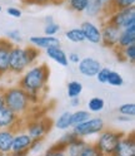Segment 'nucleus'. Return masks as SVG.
<instances>
[{"label":"nucleus","mask_w":135,"mask_h":156,"mask_svg":"<svg viewBox=\"0 0 135 156\" xmlns=\"http://www.w3.org/2000/svg\"><path fill=\"white\" fill-rule=\"evenodd\" d=\"M80 97H74V98H70V107L73 108H78L80 106Z\"/></svg>","instance_id":"c03bdc74"},{"label":"nucleus","mask_w":135,"mask_h":156,"mask_svg":"<svg viewBox=\"0 0 135 156\" xmlns=\"http://www.w3.org/2000/svg\"><path fill=\"white\" fill-rule=\"evenodd\" d=\"M3 96L5 106L20 117H25L31 108L28 93L19 86L6 87L5 90H3Z\"/></svg>","instance_id":"f03ea898"},{"label":"nucleus","mask_w":135,"mask_h":156,"mask_svg":"<svg viewBox=\"0 0 135 156\" xmlns=\"http://www.w3.org/2000/svg\"><path fill=\"white\" fill-rule=\"evenodd\" d=\"M85 145H86L85 139L79 137L76 141H74L69 146H66V156H79Z\"/></svg>","instance_id":"5701e85b"},{"label":"nucleus","mask_w":135,"mask_h":156,"mask_svg":"<svg viewBox=\"0 0 135 156\" xmlns=\"http://www.w3.org/2000/svg\"><path fill=\"white\" fill-rule=\"evenodd\" d=\"M63 2H64V0H63Z\"/></svg>","instance_id":"603ef678"},{"label":"nucleus","mask_w":135,"mask_h":156,"mask_svg":"<svg viewBox=\"0 0 135 156\" xmlns=\"http://www.w3.org/2000/svg\"><path fill=\"white\" fill-rule=\"evenodd\" d=\"M114 156H135V139L133 132L129 135L124 133L115 149Z\"/></svg>","instance_id":"ddd939ff"},{"label":"nucleus","mask_w":135,"mask_h":156,"mask_svg":"<svg viewBox=\"0 0 135 156\" xmlns=\"http://www.w3.org/2000/svg\"><path fill=\"white\" fill-rule=\"evenodd\" d=\"M109 72H110V68H108V67H101L100 69H99V72L96 73L95 78L98 80V82H99V83L105 84V83H107V78H108Z\"/></svg>","instance_id":"4c0bfd02"},{"label":"nucleus","mask_w":135,"mask_h":156,"mask_svg":"<svg viewBox=\"0 0 135 156\" xmlns=\"http://www.w3.org/2000/svg\"><path fill=\"white\" fill-rule=\"evenodd\" d=\"M135 5V0H113L111 9L113 12L117 9H125V8H133Z\"/></svg>","instance_id":"c9c22d12"},{"label":"nucleus","mask_w":135,"mask_h":156,"mask_svg":"<svg viewBox=\"0 0 135 156\" xmlns=\"http://www.w3.org/2000/svg\"><path fill=\"white\" fill-rule=\"evenodd\" d=\"M44 156H66V147L60 142H56L45 151Z\"/></svg>","instance_id":"c85d7f7f"},{"label":"nucleus","mask_w":135,"mask_h":156,"mask_svg":"<svg viewBox=\"0 0 135 156\" xmlns=\"http://www.w3.org/2000/svg\"><path fill=\"white\" fill-rule=\"evenodd\" d=\"M90 117H91V113L86 110H76V111L71 112V127L86 121L88 119H90Z\"/></svg>","instance_id":"bb28decb"},{"label":"nucleus","mask_w":135,"mask_h":156,"mask_svg":"<svg viewBox=\"0 0 135 156\" xmlns=\"http://www.w3.org/2000/svg\"><path fill=\"white\" fill-rule=\"evenodd\" d=\"M0 155H2V152H0Z\"/></svg>","instance_id":"3c124183"},{"label":"nucleus","mask_w":135,"mask_h":156,"mask_svg":"<svg viewBox=\"0 0 135 156\" xmlns=\"http://www.w3.org/2000/svg\"><path fill=\"white\" fill-rule=\"evenodd\" d=\"M64 2L66 3L68 8H69L71 12L83 14L85 12L86 6H88L89 0H64Z\"/></svg>","instance_id":"b1692460"},{"label":"nucleus","mask_w":135,"mask_h":156,"mask_svg":"<svg viewBox=\"0 0 135 156\" xmlns=\"http://www.w3.org/2000/svg\"><path fill=\"white\" fill-rule=\"evenodd\" d=\"M119 115H124L128 117H134L135 116V103L134 102H128L121 105L118 108Z\"/></svg>","instance_id":"72a5a7b5"},{"label":"nucleus","mask_w":135,"mask_h":156,"mask_svg":"<svg viewBox=\"0 0 135 156\" xmlns=\"http://www.w3.org/2000/svg\"><path fill=\"white\" fill-rule=\"evenodd\" d=\"M111 2L113 0H89L84 14L89 18H99L101 15L108 16L113 12Z\"/></svg>","instance_id":"9d476101"},{"label":"nucleus","mask_w":135,"mask_h":156,"mask_svg":"<svg viewBox=\"0 0 135 156\" xmlns=\"http://www.w3.org/2000/svg\"><path fill=\"white\" fill-rule=\"evenodd\" d=\"M26 5H48V4H63V0H21Z\"/></svg>","instance_id":"e433bc0d"},{"label":"nucleus","mask_w":135,"mask_h":156,"mask_svg":"<svg viewBox=\"0 0 135 156\" xmlns=\"http://www.w3.org/2000/svg\"><path fill=\"white\" fill-rule=\"evenodd\" d=\"M78 139H79V137L76 136V133H75L73 130H66V131L64 132V135L59 139V141H58V142H60L61 145H64L65 147H66V146H69L70 144H73L74 141H76Z\"/></svg>","instance_id":"7c9ffc66"},{"label":"nucleus","mask_w":135,"mask_h":156,"mask_svg":"<svg viewBox=\"0 0 135 156\" xmlns=\"http://www.w3.org/2000/svg\"><path fill=\"white\" fill-rule=\"evenodd\" d=\"M123 136H124V132L121 131L104 129L98 135V139H96L94 144L103 156H114L115 149H117V146Z\"/></svg>","instance_id":"7ed1b4c3"},{"label":"nucleus","mask_w":135,"mask_h":156,"mask_svg":"<svg viewBox=\"0 0 135 156\" xmlns=\"http://www.w3.org/2000/svg\"><path fill=\"white\" fill-rule=\"evenodd\" d=\"M31 137L25 131L19 130L15 131L13 145H12V152H20V151H29V147L31 145Z\"/></svg>","instance_id":"dca6fc26"},{"label":"nucleus","mask_w":135,"mask_h":156,"mask_svg":"<svg viewBox=\"0 0 135 156\" xmlns=\"http://www.w3.org/2000/svg\"><path fill=\"white\" fill-rule=\"evenodd\" d=\"M0 156H10V154H2Z\"/></svg>","instance_id":"09e8293b"},{"label":"nucleus","mask_w":135,"mask_h":156,"mask_svg":"<svg viewBox=\"0 0 135 156\" xmlns=\"http://www.w3.org/2000/svg\"><path fill=\"white\" fill-rule=\"evenodd\" d=\"M23 121H24V117L18 116L10 108H8L6 106L0 108V130L18 131V129H20L24 125Z\"/></svg>","instance_id":"6e6552de"},{"label":"nucleus","mask_w":135,"mask_h":156,"mask_svg":"<svg viewBox=\"0 0 135 156\" xmlns=\"http://www.w3.org/2000/svg\"><path fill=\"white\" fill-rule=\"evenodd\" d=\"M100 30H101V43L100 44H103L105 48L114 49L118 44V39H119L121 29L115 27L110 22L105 20L103 22V25L100 27Z\"/></svg>","instance_id":"1a4fd4ad"},{"label":"nucleus","mask_w":135,"mask_h":156,"mask_svg":"<svg viewBox=\"0 0 135 156\" xmlns=\"http://www.w3.org/2000/svg\"><path fill=\"white\" fill-rule=\"evenodd\" d=\"M28 98H29V102H30V105H38L40 102L41 97L40 94H36V93H28Z\"/></svg>","instance_id":"79ce46f5"},{"label":"nucleus","mask_w":135,"mask_h":156,"mask_svg":"<svg viewBox=\"0 0 135 156\" xmlns=\"http://www.w3.org/2000/svg\"><path fill=\"white\" fill-rule=\"evenodd\" d=\"M29 44L38 48V49L46 51L48 48L51 47H59L60 41L56 37H49V35H34L29 38Z\"/></svg>","instance_id":"2eb2a0df"},{"label":"nucleus","mask_w":135,"mask_h":156,"mask_svg":"<svg viewBox=\"0 0 135 156\" xmlns=\"http://www.w3.org/2000/svg\"><path fill=\"white\" fill-rule=\"evenodd\" d=\"M133 120V117H128V116H124V115H118L117 117V121L120 123H128Z\"/></svg>","instance_id":"37998d69"},{"label":"nucleus","mask_w":135,"mask_h":156,"mask_svg":"<svg viewBox=\"0 0 135 156\" xmlns=\"http://www.w3.org/2000/svg\"><path fill=\"white\" fill-rule=\"evenodd\" d=\"M114 51H115V54H117L119 61L129 62L131 64L135 62V44L129 45L127 48H123V49H119V48L115 47Z\"/></svg>","instance_id":"aec40b11"},{"label":"nucleus","mask_w":135,"mask_h":156,"mask_svg":"<svg viewBox=\"0 0 135 156\" xmlns=\"http://www.w3.org/2000/svg\"><path fill=\"white\" fill-rule=\"evenodd\" d=\"M80 29L83 30L85 42H89L90 44H100L101 43V30L100 27L95 23L86 20L83 22L80 25Z\"/></svg>","instance_id":"f8f14e48"},{"label":"nucleus","mask_w":135,"mask_h":156,"mask_svg":"<svg viewBox=\"0 0 135 156\" xmlns=\"http://www.w3.org/2000/svg\"><path fill=\"white\" fill-rule=\"evenodd\" d=\"M30 67L25 54L24 47L14 45L9 54V74L21 76Z\"/></svg>","instance_id":"20e7f679"},{"label":"nucleus","mask_w":135,"mask_h":156,"mask_svg":"<svg viewBox=\"0 0 135 156\" xmlns=\"http://www.w3.org/2000/svg\"><path fill=\"white\" fill-rule=\"evenodd\" d=\"M41 150H43V140H33L30 147H29V152L38 154Z\"/></svg>","instance_id":"58836bf2"},{"label":"nucleus","mask_w":135,"mask_h":156,"mask_svg":"<svg viewBox=\"0 0 135 156\" xmlns=\"http://www.w3.org/2000/svg\"><path fill=\"white\" fill-rule=\"evenodd\" d=\"M10 156H29V151H20V152H10Z\"/></svg>","instance_id":"a18cd8bd"},{"label":"nucleus","mask_w":135,"mask_h":156,"mask_svg":"<svg viewBox=\"0 0 135 156\" xmlns=\"http://www.w3.org/2000/svg\"><path fill=\"white\" fill-rule=\"evenodd\" d=\"M14 130H0V152L10 154L14 139Z\"/></svg>","instance_id":"6ab92c4d"},{"label":"nucleus","mask_w":135,"mask_h":156,"mask_svg":"<svg viewBox=\"0 0 135 156\" xmlns=\"http://www.w3.org/2000/svg\"><path fill=\"white\" fill-rule=\"evenodd\" d=\"M50 77V69L45 63L33 64L20 76L18 86L26 93L40 94L46 91Z\"/></svg>","instance_id":"f257e3e1"},{"label":"nucleus","mask_w":135,"mask_h":156,"mask_svg":"<svg viewBox=\"0 0 135 156\" xmlns=\"http://www.w3.org/2000/svg\"><path fill=\"white\" fill-rule=\"evenodd\" d=\"M105 107V101L101 97H91L88 101V108L90 113H99L104 110Z\"/></svg>","instance_id":"a878e982"},{"label":"nucleus","mask_w":135,"mask_h":156,"mask_svg":"<svg viewBox=\"0 0 135 156\" xmlns=\"http://www.w3.org/2000/svg\"><path fill=\"white\" fill-rule=\"evenodd\" d=\"M133 44H135V25L129 27L127 29H123L120 32L117 48L123 49V48H127V47L133 45Z\"/></svg>","instance_id":"a211bd4d"},{"label":"nucleus","mask_w":135,"mask_h":156,"mask_svg":"<svg viewBox=\"0 0 135 156\" xmlns=\"http://www.w3.org/2000/svg\"><path fill=\"white\" fill-rule=\"evenodd\" d=\"M107 20L118 27L119 29H127L129 27L135 25V9L133 8H125V9H117L111 12L108 16Z\"/></svg>","instance_id":"0eeeda50"},{"label":"nucleus","mask_w":135,"mask_h":156,"mask_svg":"<svg viewBox=\"0 0 135 156\" xmlns=\"http://www.w3.org/2000/svg\"><path fill=\"white\" fill-rule=\"evenodd\" d=\"M13 47L6 38H0V78L9 74V54Z\"/></svg>","instance_id":"4468645a"},{"label":"nucleus","mask_w":135,"mask_h":156,"mask_svg":"<svg viewBox=\"0 0 135 156\" xmlns=\"http://www.w3.org/2000/svg\"><path fill=\"white\" fill-rule=\"evenodd\" d=\"M3 10V8H2V5H0V12H2Z\"/></svg>","instance_id":"8fccbe9b"},{"label":"nucleus","mask_w":135,"mask_h":156,"mask_svg":"<svg viewBox=\"0 0 135 156\" xmlns=\"http://www.w3.org/2000/svg\"><path fill=\"white\" fill-rule=\"evenodd\" d=\"M54 126L60 131L70 130L71 129V112L64 111L61 115H59L58 119L54 121Z\"/></svg>","instance_id":"412c9836"},{"label":"nucleus","mask_w":135,"mask_h":156,"mask_svg":"<svg viewBox=\"0 0 135 156\" xmlns=\"http://www.w3.org/2000/svg\"><path fill=\"white\" fill-rule=\"evenodd\" d=\"M104 129H105L104 120L101 117H93V116L86 121L71 127V130L80 139H86V137H91V136H95V135H99Z\"/></svg>","instance_id":"39448f33"},{"label":"nucleus","mask_w":135,"mask_h":156,"mask_svg":"<svg viewBox=\"0 0 135 156\" xmlns=\"http://www.w3.org/2000/svg\"><path fill=\"white\" fill-rule=\"evenodd\" d=\"M46 55L50 58L51 61H54L55 63H58L61 67H68L69 66V61H68V55L65 53V51L61 48V45L59 47H51V48H48L45 51Z\"/></svg>","instance_id":"f3484780"},{"label":"nucleus","mask_w":135,"mask_h":156,"mask_svg":"<svg viewBox=\"0 0 135 156\" xmlns=\"http://www.w3.org/2000/svg\"><path fill=\"white\" fill-rule=\"evenodd\" d=\"M24 49H25V54H26L29 64L30 66L35 64L36 61L39 59V57H40V49H38V48H35L30 44H29L28 47H24Z\"/></svg>","instance_id":"c756f323"},{"label":"nucleus","mask_w":135,"mask_h":156,"mask_svg":"<svg viewBox=\"0 0 135 156\" xmlns=\"http://www.w3.org/2000/svg\"><path fill=\"white\" fill-rule=\"evenodd\" d=\"M105 84H109L111 87H121L124 84V78L119 72L110 69L108 78H107V83Z\"/></svg>","instance_id":"cd10ccee"},{"label":"nucleus","mask_w":135,"mask_h":156,"mask_svg":"<svg viewBox=\"0 0 135 156\" xmlns=\"http://www.w3.org/2000/svg\"><path fill=\"white\" fill-rule=\"evenodd\" d=\"M53 121L48 117L44 119H35L24 123V131L30 136L31 140H44L46 133L50 131Z\"/></svg>","instance_id":"423d86ee"},{"label":"nucleus","mask_w":135,"mask_h":156,"mask_svg":"<svg viewBox=\"0 0 135 156\" xmlns=\"http://www.w3.org/2000/svg\"><path fill=\"white\" fill-rule=\"evenodd\" d=\"M5 106V102H4V96H3V91H0V108H3Z\"/></svg>","instance_id":"49530a36"},{"label":"nucleus","mask_w":135,"mask_h":156,"mask_svg":"<svg viewBox=\"0 0 135 156\" xmlns=\"http://www.w3.org/2000/svg\"><path fill=\"white\" fill-rule=\"evenodd\" d=\"M60 32V25L55 23L54 20L50 23H45L44 27V33L45 35H49V37H56V34Z\"/></svg>","instance_id":"f704fd0d"},{"label":"nucleus","mask_w":135,"mask_h":156,"mask_svg":"<svg viewBox=\"0 0 135 156\" xmlns=\"http://www.w3.org/2000/svg\"><path fill=\"white\" fill-rule=\"evenodd\" d=\"M79 156H103V155L98 150V147L95 146V144L86 142V145L84 146V149H83V151L80 152Z\"/></svg>","instance_id":"473e14b6"},{"label":"nucleus","mask_w":135,"mask_h":156,"mask_svg":"<svg viewBox=\"0 0 135 156\" xmlns=\"http://www.w3.org/2000/svg\"><path fill=\"white\" fill-rule=\"evenodd\" d=\"M54 19H53V16H46L45 18V23H50V22H53Z\"/></svg>","instance_id":"de8ad7c7"},{"label":"nucleus","mask_w":135,"mask_h":156,"mask_svg":"<svg viewBox=\"0 0 135 156\" xmlns=\"http://www.w3.org/2000/svg\"><path fill=\"white\" fill-rule=\"evenodd\" d=\"M64 35H65V38L68 39V41L74 43V44H79V43L85 42L83 30L80 28H71V29H69V30H66Z\"/></svg>","instance_id":"4be33fe9"},{"label":"nucleus","mask_w":135,"mask_h":156,"mask_svg":"<svg viewBox=\"0 0 135 156\" xmlns=\"http://www.w3.org/2000/svg\"><path fill=\"white\" fill-rule=\"evenodd\" d=\"M83 92V84L79 81H70L66 84V94L69 98H74V97H80Z\"/></svg>","instance_id":"393cba45"},{"label":"nucleus","mask_w":135,"mask_h":156,"mask_svg":"<svg viewBox=\"0 0 135 156\" xmlns=\"http://www.w3.org/2000/svg\"><path fill=\"white\" fill-rule=\"evenodd\" d=\"M6 14L9 16H13V18H21L23 15V12H21V9H19L16 6H9L6 8Z\"/></svg>","instance_id":"ea45409f"},{"label":"nucleus","mask_w":135,"mask_h":156,"mask_svg":"<svg viewBox=\"0 0 135 156\" xmlns=\"http://www.w3.org/2000/svg\"><path fill=\"white\" fill-rule=\"evenodd\" d=\"M80 59H81V57L75 52H71V53H69V55H68V61H69V63H71V64H78L80 62Z\"/></svg>","instance_id":"a19ab883"},{"label":"nucleus","mask_w":135,"mask_h":156,"mask_svg":"<svg viewBox=\"0 0 135 156\" xmlns=\"http://www.w3.org/2000/svg\"><path fill=\"white\" fill-rule=\"evenodd\" d=\"M78 66V71L81 76L86 77V78H93L96 76V73L99 72V69L103 67L101 63L95 59L93 57H85L81 58L80 62L76 64Z\"/></svg>","instance_id":"9b49d317"},{"label":"nucleus","mask_w":135,"mask_h":156,"mask_svg":"<svg viewBox=\"0 0 135 156\" xmlns=\"http://www.w3.org/2000/svg\"><path fill=\"white\" fill-rule=\"evenodd\" d=\"M5 38L8 39L9 42H12L14 45H20V43L23 42L21 32H20V30H18V29H13V30L6 32Z\"/></svg>","instance_id":"2f4dec72"}]
</instances>
